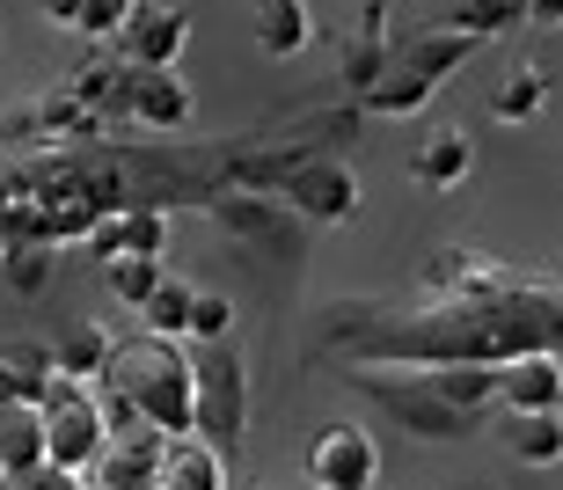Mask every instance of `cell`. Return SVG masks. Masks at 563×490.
I'll return each instance as SVG.
<instances>
[{
    "label": "cell",
    "mask_w": 563,
    "mask_h": 490,
    "mask_svg": "<svg viewBox=\"0 0 563 490\" xmlns=\"http://www.w3.org/2000/svg\"><path fill=\"white\" fill-rule=\"evenodd\" d=\"M520 15L534 22V30H563V0H520Z\"/></svg>",
    "instance_id": "f546056e"
},
{
    "label": "cell",
    "mask_w": 563,
    "mask_h": 490,
    "mask_svg": "<svg viewBox=\"0 0 563 490\" xmlns=\"http://www.w3.org/2000/svg\"><path fill=\"white\" fill-rule=\"evenodd\" d=\"M374 396H380V403H388V410H396L402 425H418V439H454V432L468 425V417H461V410H446V403H439V396H432V381H424L418 396H402V388L374 381Z\"/></svg>",
    "instance_id": "ac0fdd59"
},
{
    "label": "cell",
    "mask_w": 563,
    "mask_h": 490,
    "mask_svg": "<svg viewBox=\"0 0 563 490\" xmlns=\"http://www.w3.org/2000/svg\"><path fill=\"white\" fill-rule=\"evenodd\" d=\"M314 44V8L308 0H272V8H256V52L264 59H300Z\"/></svg>",
    "instance_id": "5bb4252c"
},
{
    "label": "cell",
    "mask_w": 563,
    "mask_h": 490,
    "mask_svg": "<svg viewBox=\"0 0 563 490\" xmlns=\"http://www.w3.org/2000/svg\"><path fill=\"white\" fill-rule=\"evenodd\" d=\"M190 300H198V286H190L184 271H162L154 293H146L132 315H140V330H154V337H184L190 330Z\"/></svg>",
    "instance_id": "e0dca14e"
},
{
    "label": "cell",
    "mask_w": 563,
    "mask_h": 490,
    "mask_svg": "<svg viewBox=\"0 0 563 490\" xmlns=\"http://www.w3.org/2000/svg\"><path fill=\"white\" fill-rule=\"evenodd\" d=\"M228 330H234V300L228 293H198V300H190L184 344H212V337H228Z\"/></svg>",
    "instance_id": "83f0119b"
},
{
    "label": "cell",
    "mask_w": 563,
    "mask_h": 490,
    "mask_svg": "<svg viewBox=\"0 0 563 490\" xmlns=\"http://www.w3.org/2000/svg\"><path fill=\"white\" fill-rule=\"evenodd\" d=\"M154 461H162V432H132V439H118V432H110V447L96 454V483L103 490H154Z\"/></svg>",
    "instance_id": "4fadbf2b"
},
{
    "label": "cell",
    "mask_w": 563,
    "mask_h": 490,
    "mask_svg": "<svg viewBox=\"0 0 563 490\" xmlns=\"http://www.w3.org/2000/svg\"><path fill=\"white\" fill-rule=\"evenodd\" d=\"M0 278H8V293H22V300L52 293V278H59V249H52V242H8Z\"/></svg>",
    "instance_id": "7402d4cb"
},
{
    "label": "cell",
    "mask_w": 563,
    "mask_h": 490,
    "mask_svg": "<svg viewBox=\"0 0 563 490\" xmlns=\"http://www.w3.org/2000/svg\"><path fill=\"white\" fill-rule=\"evenodd\" d=\"M118 242L132 256H168V213L162 205H118Z\"/></svg>",
    "instance_id": "4316f807"
},
{
    "label": "cell",
    "mask_w": 563,
    "mask_h": 490,
    "mask_svg": "<svg viewBox=\"0 0 563 490\" xmlns=\"http://www.w3.org/2000/svg\"><path fill=\"white\" fill-rule=\"evenodd\" d=\"M103 388H118V396L140 410V425L162 432V439L198 432V403H190V344L184 337H154V330H140L132 344L110 352Z\"/></svg>",
    "instance_id": "6da1fadb"
},
{
    "label": "cell",
    "mask_w": 563,
    "mask_h": 490,
    "mask_svg": "<svg viewBox=\"0 0 563 490\" xmlns=\"http://www.w3.org/2000/svg\"><path fill=\"white\" fill-rule=\"evenodd\" d=\"M125 118L140 132H184L198 118V96L176 66H132L125 74Z\"/></svg>",
    "instance_id": "8992f818"
},
{
    "label": "cell",
    "mask_w": 563,
    "mask_h": 490,
    "mask_svg": "<svg viewBox=\"0 0 563 490\" xmlns=\"http://www.w3.org/2000/svg\"><path fill=\"white\" fill-rule=\"evenodd\" d=\"M446 22L468 30V37H505V30H520L527 15H520V0H454Z\"/></svg>",
    "instance_id": "484cf974"
},
{
    "label": "cell",
    "mask_w": 563,
    "mask_h": 490,
    "mask_svg": "<svg viewBox=\"0 0 563 490\" xmlns=\"http://www.w3.org/2000/svg\"><path fill=\"white\" fill-rule=\"evenodd\" d=\"M278 205H286L292 220H314V227H344V220H358L366 191H358V169L314 154V162H292V169L278 176Z\"/></svg>",
    "instance_id": "277c9868"
},
{
    "label": "cell",
    "mask_w": 563,
    "mask_h": 490,
    "mask_svg": "<svg viewBox=\"0 0 563 490\" xmlns=\"http://www.w3.org/2000/svg\"><path fill=\"white\" fill-rule=\"evenodd\" d=\"M388 59H396V44L374 37V30H352V37L336 44V81L352 88V96H366V88L388 74Z\"/></svg>",
    "instance_id": "603a6c76"
},
{
    "label": "cell",
    "mask_w": 563,
    "mask_h": 490,
    "mask_svg": "<svg viewBox=\"0 0 563 490\" xmlns=\"http://www.w3.org/2000/svg\"><path fill=\"white\" fill-rule=\"evenodd\" d=\"M110 352H118V337H110L103 322H74V330H66V337L52 344V359H59L66 381H103Z\"/></svg>",
    "instance_id": "d6986e66"
},
{
    "label": "cell",
    "mask_w": 563,
    "mask_h": 490,
    "mask_svg": "<svg viewBox=\"0 0 563 490\" xmlns=\"http://www.w3.org/2000/svg\"><path fill=\"white\" fill-rule=\"evenodd\" d=\"M168 271V256H132V249H118L103 264V286H110V300H125V308H140L146 293H154V278Z\"/></svg>",
    "instance_id": "d4e9b609"
},
{
    "label": "cell",
    "mask_w": 563,
    "mask_h": 490,
    "mask_svg": "<svg viewBox=\"0 0 563 490\" xmlns=\"http://www.w3.org/2000/svg\"><path fill=\"white\" fill-rule=\"evenodd\" d=\"M410 176H418L424 191H461L468 176H476V140L461 125H432L410 154Z\"/></svg>",
    "instance_id": "30bf717a"
},
{
    "label": "cell",
    "mask_w": 563,
    "mask_h": 490,
    "mask_svg": "<svg viewBox=\"0 0 563 490\" xmlns=\"http://www.w3.org/2000/svg\"><path fill=\"white\" fill-rule=\"evenodd\" d=\"M250 8H272V0H250Z\"/></svg>",
    "instance_id": "1f68e13d"
},
{
    "label": "cell",
    "mask_w": 563,
    "mask_h": 490,
    "mask_svg": "<svg viewBox=\"0 0 563 490\" xmlns=\"http://www.w3.org/2000/svg\"><path fill=\"white\" fill-rule=\"evenodd\" d=\"M308 483L314 490H374L380 483V439L366 425H322L308 439Z\"/></svg>",
    "instance_id": "5b68a950"
},
{
    "label": "cell",
    "mask_w": 563,
    "mask_h": 490,
    "mask_svg": "<svg viewBox=\"0 0 563 490\" xmlns=\"http://www.w3.org/2000/svg\"><path fill=\"white\" fill-rule=\"evenodd\" d=\"M154 490H228V461H220V447H212V439H198V432L162 439Z\"/></svg>",
    "instance_id": "8fae6325"
},
{
    "label": "cell",
    "mask_w": 563,
    "mask_h": 490,
    "mask_svg": "<svg viewBox=\"0 0 563 490\" xmlns=\"http://www.w3.org/2000/svg\"><path fill=\"white\" fill-rule=\"evenodd\" d=\"M476 44H483V37H468V30H454V22H439V30H418V37L402 44V52H396V66L439 88V81H454L461 66L476 59Z\"/></svg>",
    "instance_id": "7c38bea8"
},
{
    "label": "cell",
    "mask_w": 563,
    "mask_h": 490,
    "mask_svg": "<svg viewBox=\"0 0 563 490\" xmlns=\"http://www.w3.org/2000/svg\"><path fill=\"white\" fill-rule=\"evenodd\" d=\"M542 103H549V66H512L490 88V118L498 125H527V118H542Z\"/></svg>",
    "instance_id": "44dd1931"
},
{
    "label": "cell",
    "mask_w": 563,
    "mask_h": 490,
    "mask_svg": "<svg viewBox=\"0 0 563 490\" xmlns=\"http://www.w3.org/2000/svg\"><path fill=\"white\" fill-rule=\"evenodd\" d=\"M212 220H220V227H234L242 242H256V249H278V242H286V227H292V213H286V205H272V198H220V205H212Z\"/></svg>",
    "instance_id": "2e32d148"
},
{
    "label": "cell",
    "mask_w": 563,
    "mask_h": 490,
    "mask_svg": "<svg viewBox=\"0 0 563 490\" xmlns=\"http://www.w3.org/2000/svg\"><path fill=\"white\" fill-rule=\"evenodd\" d=\"M0 476H44V403L37 396H0Z\"/></svg>",
    "instance_id": "ba28073f"
},
{
    "label": "cell",
    "mask_w": 563,
    "mask_h": 490,
    "mask_svg": "<svg viewBox=\"0 0 563 490\" xmlns=\"http://www.w3.org/2000/svg\"><path fill=\"white\" fill-rule=\"evenodd\" d=\"M37 15L52 22V30H74V15H81V0H37Z\"/></svg>",
    "instance_id": "4dcf8cb0"
},
{
    "label": "cell",
    "mask_w": 563,
    "mask_h": 490,
    "mask_svg": "<svg viewBox=\"0 0 563 490\" xmlns=\"http://www.w3.org/2000/svg\"><path fill=\"white\" fill-rule=\"evenodd\" d=\"M432 396H439L446 410H461V417H483V410L498 403V366H483V359L439 366V374H432Z\"/></svg>",
    "instance_id": "9a60e30c"
},
{
    "label": "cell",
    "mask_w": 563,
    "mask_h": 490,
    "mask_svg": "<svg viewBox=\"0 0 563 490\" xmlns=\"http://www.w3.org/2000/svg\"><path fill=\"white\" fill-rule=\"evenodd\" d=\"M190 44V15L184 8H162V0H146V8H132L125 30L110 37V52L125 66H176Z\"/></svg>",
    "instance_id": "52a82bcc"
},
{
    "label": "cell",
    "mask_w": 563,
    "mask_h": 490,
    "mask_svg": "<svg viewBox=\"0 0 563 490\" xmlns=\"http://www.w3.org/2000/svg\"><path fill=\"white\" fill-rule=\"evenodd\" d=\"M498 403L512 417L527 410H563V359L556 352H520V359L498 366Z\"/></svg>",
    "instance_id": "9c48e42d"
},
{
    "label": "cell",
    "mask_w": 563,
    "mask_h": 490,
    "mask_svg": "<svg viewBox=\"0 0 563 490\" xmlns=\"http://www.w3.org/2000/svg\"><path fill=\"white\" fill-rule=\"evenodd\" d=\"M37 403H44V461L66 469V476H88L96 454L110 447V417H103L96 381H66V374H52V388H44Z\"/></svg>",
    "instance_id": "7a4b0ae2"
},
{
    "label": "cell",
    "mask_w": 563,
    "mask_h": 490,
    "mask_svg": "<svg viewBox=\"0 0 563 490\" xmlns=\"http://www.w3.org/2000/svg\"><path fill=\"white\" fill-rule=\"evenodd\" d=\"M118 30H125V0H81V15H74V37L110 44Z\"/></svg>",
    "instance_id": "f1b7e54d"
},
{
    "label": "cell",
    "mask_w": 563,
    "mask_h": 490,
    "mask_svg": "<svg viewBox=\"0 0 563 490\" xmlns=\"http://www.w3.org/2000/svg\"><path fill=\"white\" fill-rule=\"evenodd\" d=\"M190 403H198V439H212V447L250 432V374L228 337L190 344Z\"/></svg>",
    "instance_id": "3957f363"
},
{
    "label": "cell",
    "mask_w": 563,
    "mask_h": 490,
    "mask_svg": "<svg viewBox=\"0 0 563 490\" xmlns=\"http://www.w3.org/2000/svg\"><path fill=\"white\" fill-rule=\"evenodd\" d=\"M512 461L520 469H556L563 461V410H527V417H512Z\"/></svg>",
    "instance_id": "ffe728a7"
},
{
    "label": "cell",
    "mask_w": 563,
    "mask_h": 490,
    "mask_svg": "<svg viewBox=\"0 0 563 490\" xmlns=\"http://www.w3.org/2000/svg\"><path fill=\"white\" fill-rule=\"evenodd\" d=\"M432 96H439L432 81H418V74H402V66L388 59V74H380V81L358 96V110H366V118H410V110H424Z\"/></svg>",
    "instance_id": "cb8c5ba5"
},
{
    "label": "cell",
    "mask_w": 563,
    "mask_h": 490,
    "mask_svg": "<svg viewBox=\"0 0 563 490\" xmlns=\"http://www.w3.org/2000/svg\"><path fill=\"white\" fill-rule=\"evenodd\" d=\"M0 44H8V37H0Z\"/></svg>",
    "instance_id": "836d02e7"
},
{
    "label": "cell",
    "mask_w": 563,
    "mask_h": 490,
    "mask_svg": "<svg viewBox=\"0 0 563 490\" xmlns=\"http://www.w3.org/2000/svg\"><path fill=\"white\" fill-rule=\"evenodd\" d=\"M0 256H8V242H0Z\"/></svg>",
    "instance_id": "d6a6232c"
}]
</instances>
